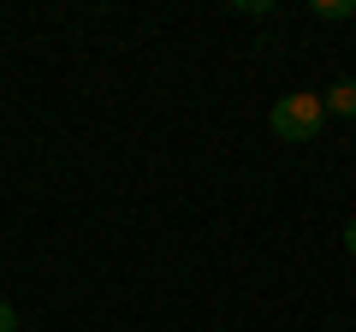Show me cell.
<instances>
[{
	"label": "cell",
	"mask_w": 356,
	"mask_h": 332,
	"mask_svg": "<svg viewBox=\"0 0 356 332\" xmlns=\"http://www.w3.org/2000/svg\"><path fill=\"white\" fill-rule=\"evenodd\" d=\"M350 24H356V18H350Z\"/></svg>",
	"instance_id": "obj_6"
},
{
	"label": "cell",
	"mask_w": 356,
	"mask_h": 332,
	"mask_svg": "<svg viewBox=\"0 0 356 332\" xmlns=\"http://www.w3.org/2000/svg\"><path fill=\"white\" fill-rule=\"evenodd\" d=\"M321 119H327V101H321L315 90H291V95L273 101V137L280 142H315Z\"/></svg>",
	"instance_id": "obj_1"
},
{
	"label": "cell",
	"mask_w": 356,
	"mask_h": 332,
	"mask_svg": "<svg viewBox=\"0 0 356 332\" xmlns=\"http://www.w3.org/2000/svg\"><path fill=\"white\" fill-rule=\"evenodd\" d=\"M0 332H18V308L13 303H0Z\"/></svg>",
	"instance_id": "obj_4"
},
{
	"label": "cell",
	"mask_w": 356,
	"mask_h": 332,
	"mask_svg": "<svg viewBox=\"0 0 356 332\" xmlns=\"http://www.w3.org/2000/svg\"><path fill=\"white\" fill-rule=\"evenodd\" d=\"M309 13L327 18V24H350V18H356V0H315Z\"/></svg>",
	"instance_id": "obj_3"
},
{
	"label": "cell",
	"mask_w": 356,
	"mask_h": 332,
	"mask_svg": "<svg viewBox=\"0 0 356 332\" xmlns=\"http://www.w3.org/2000/svg\"><path fill=\"white\" fill-rule=\"evenodd\" d=\"M321 101H327V113H339V119H356V77H344V83H332V90L321 95Z\"/></svg>",
	"instance_id": "obj_2"
},
{
	"label": "cell",
	"mask_w": 356,
	"mask_h": 332,
	"mask_svg": "<svg viewBox=\"0 0 356 332\" xmlns=\"http://www.w3.org/2000/svg\"><path fill=\"white\" fill-rule=\"evenodd\" d=\"M344 249H350V256H356V219H350V226H344Z\"/></svg>",
	"instance_id": "obj_5"
}]
</instances>
